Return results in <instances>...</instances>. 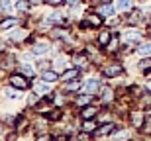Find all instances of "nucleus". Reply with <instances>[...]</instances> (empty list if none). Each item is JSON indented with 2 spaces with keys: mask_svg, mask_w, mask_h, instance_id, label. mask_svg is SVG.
Instances as JSON below:
<instances>
[{
  "mask_svg": "<svg viewBox=\"0 0 151 141\" xmlns=\"http://www.w3.org/2000/svg\"><path fill=\"white\" fill-rule=\"evenodd\" d=\"M10 86L12 88L26 90V88H29V80L26 79V74H12L10 77Z\"/></svg>",
  "mask_w": 151,
  "mask_h": 141,
  "instance_id": "nucleus-1",
  "label": "nucleus"
},
{
  "mask_svg": "<svg viewBox=\"0 0 151 141\" xmlns=\"http://www.w3.org/2000/svg\"><path fill=\"white\" fill-rule=\"evenodd\" d=\"M122 73H124V67L120 65V63H110V65H106V67L102 69V74L108 77V79L118 77V74H122Z\"/></svg>",
  "mask_w": 151,
  "mask_h": 141,
  "instance_id": "nucleus-2",
  "label": "nucleus"
},
{
  "mask_svg": "<svg viewBox=\"0 0 151 141\" xmlns=\"http://www.w3.org/2000/svg\"><path fill=\"white\" fill-rule=\"evenodd\" d=\"M84 26H94V28H98V26H102V18L98 14H88L86 20L83 22V28Z\"/></svg>",
  "mask_w": 151,
  "mask_h": 141,
  "instance_id": "nucleus-3",
  "label": "nucleus"
},
{
  "mask_svg": "<svg viewBox=\"0 0 151 141\" xmlns=\"http://www.w3.org/2000/svg\"><path fill=\"white\" fill-rule=\"evenodd\" d=\"M84 90L88 92V94H94L96 90H100V80H96V79L86 80V84H84Z\"/></svg>",
  "mask_w": 151,
  "mask_h": 141,
  "instance_id": "nucleus-4",
  "label": "nucleus"
},
{
  "mask_svg": "<svg viewBox=\"0 0 151 141\" xmlns=\"http://www.w3.org/2000/svg\"><path fill=\"white\" fill-rule=\"evenodd\" d=\"M98 114V108L96 106H84L83 112H81V116H83V120H92Z\"/></svg>",
  "mask_w": 151,
  "mask_h": 141,
  "instance_id": "nucleus-5",
  "label": "nucleus"
},
{
  "mask_svg": "<svg viewBox=\"0 0 151 141\" xmlns=\"http://www.w3.org/2000/svg\"><path fill=\"white\" fill-rule=\"evenodd\" d=\"M141 34L137 31V29H128V31H124V41H128V43H132V41H139Z\"/></svg>",
  "mask_w": 151,
  "mask_h": 141,
  "instance_id": "nucleus-6",
  "label": "nucleus"
},
{
  "mask_svg": "<svg viewBox=\"0 0 151 141\" xmlns=\"http://www.w3.org/2000/svg\"><path fill=\"white\" fill-rule=\"evenodd\" d=\"M114 12H116V8L110 2H104L102 6H98V14H102V16H112Z\"/></svg>",
  "mask_w": 151,
  "mask_h": 141,
  "instance_id": "nucleus-7",
  "label": "nucleus"
},
{
  "mask_svg": "<svg viewBox=\"0 0 151 141\" xmlns=\"http://www.w3.org/2000/svg\"><path fill=\"white\" fill-rule=\"evenodd\" d=\"M41 79H43V82H55L57 79H59V74H57V71H43V74H41Z\"/></svg>",
  "mask_w": 151,
  "mask_h": 141,
  "instance_id": "nucleus-8",
  "label": "nucleus"
},
{
  "mask_svg": "<svg viewBox=\"0 0 151 141\" xmlns=\"http://www.w3.org/2000/svg\"><path fill=\"white\" fill-rule=\"evenodd\" d=\"M78 77V69H67V71H65V73L61 74V80H75Z\"/></svg>",
  "mask_w": 151,
  "mask_h": 141,
  "instance_id": "nucleus-9",
  "label": "nucleus"
},
{
  "mask_svg": "<svg viewBox=\"0 0 151 141\" xmlns=\"http://www.w3.org/2000/svg\"><path fill=\"white\" fill-rule=\"evenodd\" d=\"M96 127H98V125H96L94 120H84V124H83V131L84 133H94Z\"/></svg>",
  "mask_w": 151,
  "mask_h": 141,
  "instance_id": "nucleus-10",
  "label": "nucleus"
},
{
  "mask_svg": "<svg viewBox=\"0 0 151 141\" xmlns=\"http://www.w3.org/2000/svg\"><path fill=\"white\" fill-rule=\"evenodd\" d=\"M132 124H134V127H143V114L132 112Z\"/></svg>",
  "mask_w": 151,
  "mask_h": 141,
  "instance_id": "nucleus-11",
  "label": "nucleus"
},
{
  "mask_svg": "<svg viewBox=\"0 0 151 141\" xmlns=\"http://www.w3.org/2000/svg\"><path fill=\"white\" fill-rule=\"evenodd\" d=\"M114 127H116L114 124H104L100 130H96L94 133H96V135H108V133H112V131H114Z\"/></svg>",
  "mask_w": 151,
  "mask_h": 141,
  "instance_id": "nucleus-12",
  "label": "nucleus"
},
{
  "mask_svg": "<svg viewBox=\"0 0 151 141\" xmlns=\"http://www.w3.org/2000/svg\"><path fill=\"white\" fill-rule=\"evenodd\" d=\"M132 0H118V4H116V8L120 12H128V10H132Z\"/></svg>",
  "mask_w": 151,
  "mask_h": 141,
  "instance_id": "nucleus-13",
  "label": "nucleus"
},
{
  "mask_svg": "<svg viewBox=\"0 0 151 141\" xmlns=\"http://www.w3.org/2000/svg\"><path fill=\"white\" fill-rule=\"evenodd\" d=\"M110 39H112V34H110V31H102V34L98 35V43H100L102 47H106L108 43H110Z\"/></svg>",
  "mask_w": 151,
  "mask_h": 141,
  "instance_id": "nucleus-14",
  "label": "nucleus"
},
{
  "mask_svg": "<svg viewBox=\"0 0 151 141\" xmlns=\"http://www.w3.org/2000/svg\"><path fill=\"white\" fill-rule=\"evenodd\" d=\"M114 100V90L112 88H102V102L108 104V102Z\"/></svg>",
  "mask_w": 151,
  "mask_h": 141,
  "instance_id": "nucleus-15",
  "label": "nucleus"
},
{
  "mask_svg": "<svg viewBox=\"0 0 151 141\" xmlns=\"http://www.w3.org/2000/svg\"><path fill=\"white\" fill-rule=\"evenodd\" d=\"M73 61H75V65H77V67H81V69L88 65V59H86L84 55H75V57H73Z\"/></svg>",
  "mask_w": 151,
  "mask_h": 141,
  "instance_id": "nucleus-16",
  "label": "nucleus"
},
{
  "mask_svg": "<svg viewBox=\"0 0 151 141\" xmlns=\"http://www.w3.org/2000/svg\"><path fill=\"white\" fill-rule=\"evenodd\" d=\"M47 43H35L34 45V55H43V53H47Z\"/></svg>",
  "mask_w": 151,
  "mask_h": 141,
  "instance_id": "nucleus-17",
  "label": "nucleus"
},
{
  "mask_svg": "<svg viewBox=\"0 0 151 141\" xmlns=\"http://www.w3.org/2000/svg\"><path fill=\"white\" fill-rule=\"evenodd\" d=\"M137 53L143 55V57H149L151 55V45H149V43H141V45L137 47Z\"/></svg>",
  "mask_w": 151,
  "mask_h": 141,
  "instance_id": "nucleus-18",
  "label": "nucleus"
},
{
  "mask_svg": "<svg viewBox=\"0 0 151 141\" xmlns=\"http://www.w3.org/2000/svg\"><path fill=\"white\" fill-rule=\"evenodd\" d=\"M26 35H28L26 29H16L14 35H12V39H14V41H22V39H26Z\"/></svg>",
  "mask_w": 151,
  "mask_h": 141,
  "instance_id": "nucleus-19",
  "label": "nucleus"
},
{
  "mask_svg": "<svg viewBox=\"0 0 151 141\" xmlns=\"http://www.w3.org/2000/svg\"><path fill=\"white\" fill-rule=\"evenodd\" d=\"M16 24H18L16 18H8V20H4V22L0 24V28H2V29H8V28H12V26H16Z\"/></svg>",
  "mask_w": 151,
  "mask_h": 141,
  "instance_id": "nucleus-20",
  "label": "nucleus"
},
{
  "mask_svg": "<svg viewBox=\"0 0 151 141\" xmlns=\"http://www.w3.org/2000/svg\"><path fill=\"white\" fill-rule=\"evenodd\" d=\"M139 69H141V71H145V73L149 71V69H151V57H147V59L139 61Z\"/></svg>",
  "mask_w": 151,
  "mask_h": 141,
  "instance_id": "nucleus-21",
  "label": "nucleus"
},
{
  "mask_svg": "<svg viewBox=\"0 0 151 141\" xmlns=\"http://www.w3.org/2000/svg\"><path fill=\"white\" fill-rule=\"evenodd\" d=\"M141 20V14L139 12H132V14H129V18H128V24H137Z\"/></svg>",
  "mask_w": 151,
  "mask_h": 141,
  "instance_id": "nucleus-22",
  "label": "nucleus"
},
{
  "mask_svg": "<svg viewBox=\"0 0 151 141\" xmlns=\"http://www.w3.org/2000/svg\"><path fill=\"white\" fill-rule=\"evenodd\" d=\"M47 118L49 120H59L61 118V110H49V112H47Z\"/></svg>",
  "mask_w": 151,
  "mask_h": 141,
  "instance_id": "nucleus-23",
  "label": "nucleus"
},
{
  "mask_svg": "<svg viewBox=\"0 0 151 141\" xmlns=\"http://www.w3.org/2000/svg\"><path fill=\"white\" fill-rule=\"evenodd\" d=\"M88 102H90V96H88V92H86L84 96H81V98L77 100V104H78V106H86Z\"/></svg>",
  "mask_w": 151,
  "mask_h": 141,
  "instance_id": "nucleus-24",
  "label": "nucleus"
},
{
  "mask_svg": "<svg viewBox=\"0 0 151 141\" xmlns=\"http://www.w3.org/2000/svg\"><path fill=\"white\" fill-rule=\"evenodd\" d=\"M35 92H39V94L49 92V82H47V84H35Z\"/></svg>",
  "mask_w": 151,
  "mask_h": 141,
  "instance_id": "nucleus-25",
  "label": "nucleus"
},
{
  "mask_svg": "<svg viewBox=\"0 0 151 141\" xmlns=\"http://www.w3.org/2000/svg\"><path fill=\"white\" fill-rule=\"evenodd\" d=\"M78 88H81V82H78V80L67 82V90H78Z\"/></svg>",
  "mask_w": 151,
  "mask_h": 141,
  "instance_id": "nucleus-26",
  "label": "nucleus"
},
{
  "mask_svg": "<svg viewBox=\"0 0 151 141\" xmlns=\"http://www.w3.org/2000/svg\"><path fill=\"white\" fill-rule=\"evenodd\" d=\"M128 137H129V133H128L126 130H120V131L116 133V139H118V141H122V139H128Z\"/></svg>",
  "mask_w": 151,
  "mask_h": 141,
  "instance_id": "nucleus-27",
  "label": "nucleus"
},
{
  "mask_svg": "<svg viewBox=\"0 0 151 141\" xmlns=\"http://www.w3.org/2000/svg\"><path fill=\"white\" fill-rule=\"evenodd\" d=\"M22 74H26V77H34V69L28 67V65H24L22 67Z\"/></svg>",
  "mask_w": 151,
  "mask_h": 141,
  "instance_id": "nucleus-28",
  "label": "nucleus"
},
{
  "mask_svg": "<svg viewBox=\"0 0 151 141\" xmlns=\"http://www.w3.org/2000/svg\"><path fill=\"white\" fill-rule=\"evenodd\" d=\"M47 18H49V22H55V24L63 22V16H61V14H51V16H47Z\"/></svg>",
  "mask_w": 151,
  "mask_h": 141,
  "instance_id": "nucleus-29",
  "label": "nucleus"
},
{
  "mask_svg": "<svg viewBox=\"0 0 151 141\" xmlns=\"http://www.w3.org/2000/svg\"><path fill=\"white\" fill-rule=\"evenodd\" d=\"M114 47H118V39H114V37H112V39H110V43L106 45V49L108 51H114Z\"/></svg>",
  "mask_w": 151,
  "mask_h": 141,
  "instance_id": "nucleus-30",
  "label": "nucleus"
},
{
  "mask_svg": "<svg viewBox=\"0 0 151 141\" xmlns=\"http://www.w3.org/2000/svg\"><path fill=\"white\" fill-rule=\"evenodd\" d=\"M4 96H8V98H16V92L12 90V88H4Z\"/></svg>",
  "mask_w": 151,
  "mask_h": 141,
  "instance_id": "nucleus-31",
  "label": "nucleus"
},
{
  "mask_svg": "<svg viewBox=\"0 0 151 141\" xmlns=\"http://www.w3.org/2000/svg\"><path fill=\"white\" fill-rule=\"evenodd\" d=\"M45 2H47L49 6H61L63 2H65V0H45Z\"/></svg>",
  "mask_w": 151,
  "mask_h": 141,
  "instance_id": "nucleus-32",
  "label": "nucleus"
},
{
  "mask_svg": "<svg viewBox=\"0 0 151 141\" xmlns=\"http://www.w3.org/2000/svg\"><path fill=\"white\" fill-rule=\"evenodd\" d=\"M35 141H53V139H51L49 135H39V137H37Z\"/></svg>",
  "mask_w": 151,
  "mask_h": 141,
  "instance_id": "nucleus-33",
  "label": "nucleus"
},
{
  "mask_svg": "<svg viewBox=\"0 0 151 141\" xmlns=\"http://www.w3.org/2000/svg\"><path fill=\"white\" fill-rule=\"evenodd\" d=\"M65 2H67L69 6H78V2H81V0H65Z\"/></svg>",
  "mask_w": 151,
  "mask_h": 141,
  "instance_id": "nucleus-34",
  "label": "nucleus"
},
{
  "mask_svg": "<svg viewBox=\"0 0 151 141\" xmlns=\"http://www.w3.org/2000/svg\"><path fill=\"white\" fill-rule=\"evenodd\" d=\"M0 6H2V8H8V6H10V0H0Z\"/></svg>",
  "mask_w": 151,
  "mask_h": 141,
  "instance_id": "nucleus-35",
  "label": "nucleus"
},
{
  "mask_svg": "<svg viewBox=\"0 0 151 141\" xmlns=\"http://www.w3.org/2000/svg\"><path fill=\"white\" fill-rule=\"evenodd\" d=\"M104 2H110V0H92V4H96V6H100V4H104Z\"/></svg>",
  "mask_w": 151,
  "mask_h": 141,
  "instance_id": "nucleus-36",
  "label": "nucleus"
},
{
  "mask_svg": "<svg viewBox=\"0 0 151 141\" xmlns=\"http://www.w3.org/2000/svg\"><path fill=\"white\" fill-rule=\"evenodd\" d=\"M143 131H145V133H151V124H145V125H143Z\"/></svg>",
  "mask_w": 151,
  "mask_h": 141,
  "instance_id": "nucleus-37",
  "label": "nucleus"
},
{
  "mask_svg": "<svg viewBox=\"0 0 151 141\" xmlns=\"http://www.w3.org/2000/svg\"><path fill=\"white\" fill-rule=\"evenodd\" d=\"M16 8H18V10H24V8H26V2H18Z\"/></svg>",
  "mask_w": 151,
  "mask_h": 141,
  "instance_id": "nucleus-38",
  "label": "nucleus"
},
{
  "mask_svg": "<svg viewBox=\"0 0 151 141\" xmlns=\"http://www.w3.org/2000/svg\"><path fill=\"white\" fill-rule=\"evenodd\" d=\"M147 112H149V116H151V106H149V110H147Z\"/></svg>",
  "mask_w": 151,
  "mask_h": 141,
  "instance_id": "nucleus-39",
  "label": "nucleus"
},
{
  "mask_svg": "<svg viewBox=\"0 0 151 141\" xmlns=\"http://www.w3.org/2000/svg\"><path fill=\"white\" fill-rule=\"evenodd\" d=\"M141 2H145V0H141Z\"/></svg>",
  "mask_w": 151,
  "mask_h": 141,
  "instance_id": "nucleus-40",
  "label": "nucleus"
},
{
  "mask_svg": "<svg viewBox=\"0 0 151 141\" xmlns=\"http://www.w3.org/2000/svg\"><path fill=\"white\" fill-rule=\"evenodd\" d=\"M0 133H2V130H0Z\"/></svg>",
  "mask_w": 151,
  "mask_h": 141,
  "instance_id": "nucleus-41",
  "label": "nucleus"
},
{
  "mask_svg": "<svg viewBox=\"0 0 151 141\" xmlns=\"http://www.w3.org/2000/svg\"><path fill=\"white\" fill-rule=\"evenodd\" d=\"M149 22H151V18H149Z\"/></svg>",
  "mask_w": 151,
  "mask_h": 141,
  "instance_id": "nucleus-42",
  "label": "nucleus"
}]
</instances>
